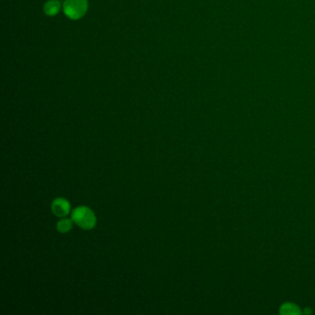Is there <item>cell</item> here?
<instances>
[{
	"label": "cell",
	"instance_id": "cell-1",
	"mask_svg": "<svg viewBox=\"0 0 315 315\" xmlns=\"http://www.w3.org/2000/svg\"><path fill=\"white\" fill-rule=\"evenodd\" d=\"M71 219L82 230H92L96 224L95 213L86 206H80L74 209L71 215Z\"/></svg>",
	"mask_w": 315,
	"mask_h": 315
},
{
	"label": "cell",
	"instance_id": "cell-2",
	"mask_svg": "<svg viewBox=\"0 0 315 315\" xmlns=\"http://www.w3.org/2000/svg\"><path fill=\"white\" fill-rule=\"evenodd\" d=\"M66 16L71 20H78L83 17L88 9L87 0H66L64 6Z\"/></svg>",
	"mask_w": 315,
	"mask_h": 315
},
{
	"label": "cell",
	"instance_id": "cell-3",
	"mask_svg": "<svg viewBox=\"0 0 315 315\" xmlns=\"http://www.w3.org/2000/svg\"><path fill=\"white\" fill-rule=\"evenodd\" d=\"M52 212L58 216L63 217L70 213V205L68 201L63 198H56L52 203Z\"/></svg>",
	"mask_w": 315,
	"mask_h": 315
},
{
	"label": "cell",
	"instance_id": "cell-4",
	"mask_svg": "<svg viewBox=\"0 0 315 315\" xmlns=\"http://www.w3.org/2000/svg\"><path fill=\"white\" fill-rule=\"evenodd\" d=\"M60 10V2L59 0H50L45 5V12L48 16H54L59 13Z\"/></svg>",
	"mask_w": 315,
	"mask_h": 315
},
{
	"label": "cell",
	"instance_id": "cell-5",
	"mask_svg": "<svg viewBox=\"0 0 315 315\" xmlns=\"http://www.w3.org/2000/svg\"><path fill=\"white\" fill-rule=\"evenodd\" d=\"M56 228L61 233H67L72 228V221L67 219V218H63L58 222Z\"/></svg>",
	"mask_w": 315,
	"mask_h": 315
},
{
	"label": "cell",
	"instance_id": "cell-6",
	"mask_svg": "<svg viewBox=\"0 0 315 315\" xmlns=\"http://www.w3.org/2000/svg\"><path fill=\"white\" fill-rule=\"evenodd\" d=\"M282 310H285L284 312H285V313H294V312L297 311V308L293 304H291V303H287L282 308Z\"/></svg>",
	"mask_w": 315,
	"mask_h": 315
}]
</instances>
